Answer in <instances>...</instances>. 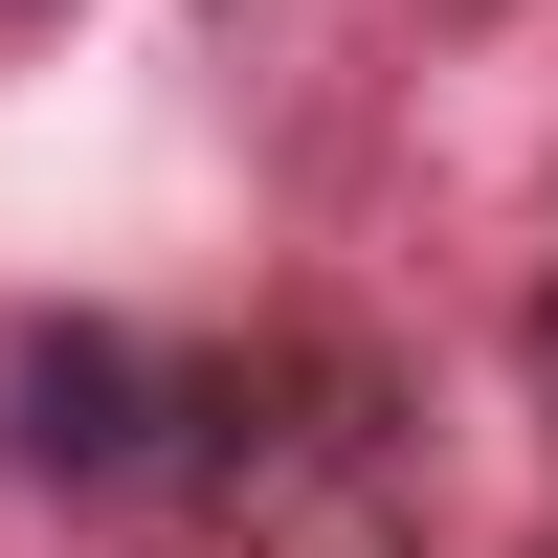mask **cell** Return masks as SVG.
Returning a JSON list of instances; mask_svg holds the SVG:
<instances>
[{"label": "cell", "mask_w": 558, "mask_h": 558, "mask_svg": "<svg viewBox=\"0 0 558 558\" xmlns=\"http://www.w3.org/2000/svg\"><path fill=\"white\" fill-rule=\"evenodd\" d=\"M0 402H23V470H134V336H23L0 357Z\"/></svg>", "instance_id": "6da1fadb"}, {"label": "cell", "mask_w": 558, "mask_h": 558, "mask_svg": "<svg viewBox=\"0 0 558 558\" xmlns=\"http://www.w3.org/2000/svg\"><path fill=\"white\" fill-rule=\"evenodd\" d=\"M0 23H45V0H0Z\"/></svg>", "instance_id": "7a4b0ae2"}]
</instances>
